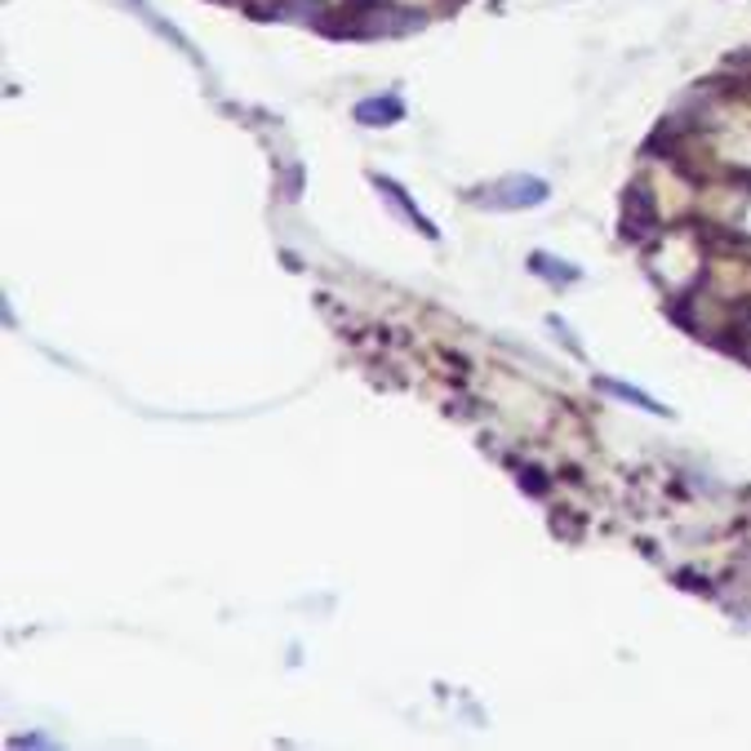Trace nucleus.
<instances>
[{"mask_svg": "<svg viewBox=\"0 0 751 751\" xmlns=\"http://www.w3.org/2000/svg\"><path fill=\"white\" fill-rule=\"evenodd\" d=\"M547 196H551V187L543 178H534V174H507V178L489 182L476 201L489 205V209H538Z\"/></svg>", "mask_w": 751, "mask_h": 751, "instance_id": "obj_1", "label": "nucleus"}, {"mask_svg": "<svg viewBox=\"0 0 751 751\" xmlns=\"http://www.w3.org/2000/svg\"><path fill=\"white\" fill-rule=\"evenodd\" d=\"M373 182H379V192H387V205H392L396 214H405V218H409V222L422 231V237H428V241H436V237H441V231L432 227V218H422V214H418V209L405 201V192H400V187H396L392 178H373Z\"/></svg>", "mask_w": 751, "mask_h": 751, "instance_id": "obj_2", "label": "nucleus"}, {"mask_svg": "<svg viewBox=\"0 0 751 751\" xmlns=\"http://www.w3.org/2000/svg\"><path fill=\"white\" fill-rule=\"evenodd\" d=\"M400 116H405L400 99H365V103H356V120H360V125H369V129H379V125H396Z\"/></svg>", "mask_w": 751, "mask_h": 751, "instance_id": "obj_3", "label": "nucleus"}, {"mask_svg": "<svg viewBox=\"0 0 751 751\" xmlns=\"http://www.w3.org/2000/svg\"><path fill=\"white\" fill-rule=\"evenodd\" d=\"M649 227H653V205L640 187H632L627 192V237H649Z\"/></svg>", "mask_w": 751, "mask_h": 751, "instance_id": "obj_4", "label": "nucleus"}, {"mask_svg": "<svg viewBox=\"0 0 751 751\" xmlns=\"http://www.w3.org/2000/svg\"><path fill=\"white\" fill-rule=\"evenodd\" d=\"M596 387L609 392V396H619V400H627V405H640L645 413H672L667 405H659L653 396H645L640 387H627V383H614V379H596Z\"/></svg>", "mask_w": 751, "mask_h": 751, "instance_id": "obj_5", "label": "nucleus"}, {"mask_svg": "<svg viewBox=\"0 0 751 751\" xmlns=\"http://www.w3.org/2000/svg\"><path fill=\"white\" fill-rule=\"evenodd\" d=\"M534 271L538 276H551V280H578V267L574 263H556L551 254H534Z\"/></svg>", "mask_w": 751, "mask_h": 751, "instance_id": "obj_6", "label": "nucleus"}]
</instances>
